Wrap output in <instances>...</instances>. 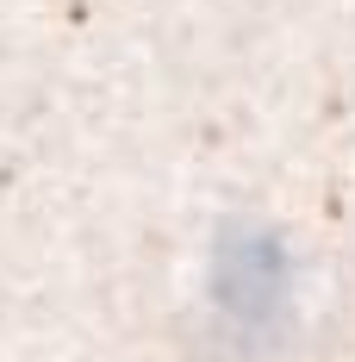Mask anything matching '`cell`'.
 <instances>
[{
    "instance_id": "cell-1",
    "label": "cell",
    "mask_w": 355,
    "mask_h": 362,
    "mask_svg": "<svg viewBox=\"0 0 355 362\" xmlns=\"http://www.w3.org/2000/svg\"><path fill=\"white\" fill-rule=\"evenodd\" d=\"M224 300L231 306H275L281 293V244L268 231H231L224 238Z\"/></svg>"
}]
</instances>
